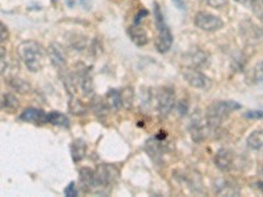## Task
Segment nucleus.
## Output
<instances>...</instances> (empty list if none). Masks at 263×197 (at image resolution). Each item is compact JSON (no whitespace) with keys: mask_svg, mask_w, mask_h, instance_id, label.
Instances as JSON below:
<instances>
[{"mask_svg":"<svg viewBox=\"0 0 263 197\" xmlns=\"http://www.w3.org/2000/svg\"><path fill=\"white\" fill-rule=\"evenodd\" d=\"M18 55L30 72L41 71L45 63L46 51L37 41H24L18 45Z\"/></svg>","mask_w":263,"mask_h":197,"instance_id":"1","label":"nucleus"},{"mask_svg":"<svg viewBox=\"0 0 263 197\" xmlns=\"http://www.w3.org/2000/svg\"><path fill=\"white\" fill-rule=\"evenodd\" d=\"M242 105L233 100H218L213 102L205 111L206 125L211 129H218L224 123V120L228 119L234 111L241 109Z\"/></svg>","mask_w":263,"mask_h":197,"instance_id":"2","label":"nucleus"},{"mask_svg":"<svg viewBox=\"0 0 263 197\" xmlns=\"http://www.w3.org/2000/svg\"><path fill=\"white\" fill-rule=\"evenodd\" d=\"M154 21H156L157 28V40H156V48L159 53H167L173 46V33L170 28L166 24V20L163 17L161 8L158 4H154Z\"/></svg>","mask_w":263,"mask_h":197,"instance_id":"3","label":"nucleus"},{"mask_svg":"<svg viewBox=\"0 0 263 197\" xmlns=\"http://www.w3.org/2000/svg\"><path fill=\"white\" fill-rule=\"evenodd\" d=\"M96 178H98L99 192L98 194H107L111 191V187L117 182L119 171L112 164L103 163L96 167Z\"/></svg>","mask_w":263,"mask_h":197,"instance_id":"4","label":"nucleus"},{"mask_svg":"<svg viewBox=\"0 0 263 197\" xmlns=\"http://www.w3.org/2000/svg\"><path fill=\"white\" fill-rule=\"evenodd\" d=\"M183 78L192 88H197V90H210L212 86V81L208 75L200 71V69H195V67H185L182 72Z\"/></svg>","mask_w":263,"mask_h":197,"instance_id":"5","label":"nucleus"},{"mask_svg":"<svg viewBox=\"0 0 263 197\" xmlns=\"http://www.w3.org/2000/svg\"><path fill=\"white\" fill-rule=\"evenodd\" d=\"M194 24L203 32H217L224 27V21L218 16L205 11H199L195 15Z\"/></svg>","mask_w":263,"mask_h":197,"instance_id":"6","label":"nucleus"},{"mask_svg":"<svg viewBox=\"0 0 263 197\" xmlns=\"http://www.w3.org/2000/svg\"><path fill=\"white\" fill-rule=\"evenodd\" d=\"M177 105L175 90L173 87H163L157 96V109L161 117H167Z\"/></svg>","mask_w":263,"mask_h":197,"instance_id":"7","label":"nucleus"},{"mask_svg":"<svg viewBox=\"0 0 263 197\" xmlns=\"http://www.w3.org/2000/svg\"><path fill=\"white\" fill-rule=\"evenodd\" d=\"M204 123H205V120L203 119L200 112L196 111L192 113L189 123V131L192 141L196 144L203 142L204 138H205V124Z\"/></svg>","mask_w":263,"mask_h":197,"instance_id":"8","label":"nucleus"},{"mask_svg":"<svg viewBox=\"0 0 263 197\" xmlns=\"http://www.w3.org/2000/svg\"><path fill=\"white\" fill-rule=\"evenodd\" d=\"M79 183H81V187L84 192L98 194L99 184L95 170L88 167L81 168L79 170Z\"/></svg>","mask_w":263,"mask_h":197,"instance_id":"9","label":"nucleus"},{"mask_svg":"<svg viewBox=\"0 0 263 197\" xmlns=\"http://www.w3.org/2000/svg\"><path fill=\"white\" fill-rule=\"evenodd\" d=\"M184 60L189 67H195V69H204L211 62L210 54L199 48L191 49L184 55Z\"/></svg>","mask_w":263,"mask_h":197,"instance_id":"10","label":"nucleus"},{"mask_svg":"<svg viewBox=\"0 0 263 197\" xmlns=\"http://www.w3.org/2000/svg\"><path fill=\"white\" fill-rule=\"evenodd\" d=\"M164 134H157L154 137L149 138L146 141V144H145V151L149 154L150 158L153 159L154 162L159 163L161 161L162 155H163L164 151Z\"/></svg>","mask_w":263,"mask_h":197,"instance_id":"11","label":"nucleus"},{"mask_svg":"<svg viewBox=\"0 0 263 197\" xmlns=\"http://www.w3.org/2000/svg\"><path fill=\"white\" fill-rule=\"evenodd\" d=\"M48 57L50 60L51 65L55 69L63 70L66 67V62H67V60H66L67 58L66 57V51L62 48V45L58 44V42H51L50 45H49Z\"/></svg>","mask_w":263,"mask_h":197,"instance_id":"12","label":"nucleus"},{"mask_svg":"<svg viewBox=\"0 0 263 197\" xmlns=\"http://www.w3.org/2000/svg\"><path fill=\"white\" fill-rule=\"evenodd\" d=\"M215 164L221 172H229L234 167V152L229 149H220L216 152Z\"/></svg>","mask_w":263,"mask_h":197,"instance_id":"13","label":"nucleus"},{"mask_svg":"<svg viewBox=\"0 0 263 197\" xmlns=\"http://www.w3.org/2000/svg\"><path fill=\"white\" fill-rule=\"evenodd\" d=\"M48 114L45 111H42L40 108H27L24 111L21 112L20 120L25 121V123H32V124H48Z\"/></svg>","mask_w":263,"mask_h":197,"instance_id":"14","label":"nucleus"},{"mask_svg":"<svg viewBox=\"0 0 263 197\" xmlns=\"http://www.w3.org/2000/svg\"><path fill=\"white\" fill-rule=\"evenodd\" d=\"M78 82L84 97H90L93 95V78L91 67H83V70H81L78 75Z\"/></svg>","mask_w":263,"mask_h":197,"instance_id":"15","label":"nucleus"},{"mask_svg":"<svg viewBox=\"0 0 263 197\" xmlns=\"http://www.w3.org/2000/svg\"><path fill=\"white\" fill-rule=\"evenodd\" d=\"M128 33L132 42L137 46H145L149 44V34H147L146 29L141 25V23H133L129 27Z\"/></svg>","mask_w":263,"mask_h":197,"instance_id":"16","label":"nucleus"},{"mask_svg":"<svg viewBox=\"0 0 263 197\" xmlns=\"http://www.w3.org/2000/svg\"><path fill=\"white\" fill-rule=\"evenodd\" d=\"M215 192L220 196H238L239 187L229 179H218L215 183Z\"/></svg>","mask_w":263,"mask_h":197,"instance_id":"17","label":"nucleus"},{"mask_svg":"<svg viewBox=\"0 0 263 197\" xmlns=\"http://www.w3.org/2000/svg\"><path fill=\"white\" fill-rule=\"evenodd\" d=\"M91 108H92L93 113L96 114L99 120L104 121L105 117L108 116V112H109V104L107 103V100H104L103 97H99V96H93L92 102H91Z\"/></svg>","mask_w":263,"mask_h":197,"instance_id":"18","label":"nucleus"},{"mask_svg":"<svg viewBox=\"0 0 263 197\" xmlns=\"http://www.w3.org/2000/svg\"><path fill=\"white\" fill-rule=\"evenodd\" d=\"M86 151L87 145L81 138L74 140L71 142V145H70V152H71V158L74 161V163H79L81 161H83V158L86 156Z\"/></svg>","mask_w":263,"mask_h":197,"instance_id":"19","label":"nucleus"},{"mask_svg":"<svg viewBox=\"0 0 263 197\" xmlns=\"http://www.w3.org/2000/svg\"><path fill=\"white\" fill-rule=\"evenodd\" d=\"M48 121H49V124H51V125L60 126V128L67 129L70 126L69 117L66 116V114L61 113V112H57V111L49 112Z\"/></svg>","mask_w":263,"mask_h":197,"instance_id":"20","label":"nucleus"},{"mask_svg":"<svg viewBox=\"0 0 263 197\" xmlns=\"http://www.w3.org/2000/svg\"><path fill=\"white\" fill-rule=\"evenodd\" d=\"M105 98H107V103L109 104V107L114 108L115 111H119V109H121V107L124 105L123 92L119 90H115V88L114 90L108 91Z\"/></svg>","mask_w":263,"mask_h":197,"instance_id":"21","label":"nucleus"},{"mask_svg":"<svg viewBox=\"0 0 263 197\" xmlns=\"http://www.w3.org/2000/svg\"><path fill=\"white\" fill-rule=\"evenodd\" d=\"M246 144L251 150H262L263 149V128L257 129L251 133L246 140Z\"/></svg>","mask_w":263,"mask_h":197,"instance_id":"22","label":"nucleus"},{"mask_svg":"<svg viewBox=\"0 0 263 197\" xmlns=\"http://www.w3.org/2000/svg\"><path fill=\"white\" fill-rule=\"evenodd\" d=\"M18 108V100L12 93H3L2 95V109L8 113H13Z\"/></svg>","mask_w":263,"mask_h":197,"instance_id":"23","label":"nucleus"},{"mask_svg":"<svg viewBox=\"0 0 263 197\" xmlns=\"http://www.w3.org/2000/svg\"><path fill=\"white\" fill-rule=\"evenodd\" d=\"M249 79L251 81V83H254V84L263 83V60L260 61V62H258L257 65L251 69L250 75H249Z\"/></svg>","mask_w":263,"mask_h":197,"instance_id":"24","label":"nucleus"},{"mask_svg":"<svg viewBox=\"0 0 263 197\" xmlns=\"http://www.w3.org/2000/svg\"><path fill=\"white\" fill-rule=\"evenodd\" d=\"M69 111L75 116H82V114L86 113V107L75 96H72V97H70L69 102Z\"/></svg>","mask_w":263,"mask_h":197,"instance_id":"25","label":"nucleus"},{"mask_svg":"<svg viewBox=\"0 0 263 197\" xmlns=\"http://www.w3.org/2000/svg\"><path fill=\"white\" fill-rule=\"evenodd\" d=\"M9 86L20 93H27L30 91L29 84H28L25 81H23V79H18V78L11 79V81H9Z\"/></svg>","mask_w":263,"mask_h":197,"instance_id":"26","label":"nucleus"},{"mask_svg":"<svg viewBox=\"0 0 263 197\" xmlns=\"http://www.w3.org/2000/svg\"><path fill=\"white\" fill-rule=\"evenodd\" d=\"M70 45H71L75 50H83V49L86 48V40L82 36H78V34H77L75 38H70Z\"/></svg>","mask_w":263,"mask_h":197,"instance_id":"27","label":"nucleus"},{"mask_svg":"<svg viewBox=\"0 0 263 197\" xmlns=\"http://www.w3.org/2000/svg\"><path fill=\"white\" fill-rule=\"evenodd\" d=\"M237 3L242 4L243 7L250 9H255L258 7H263V0H236Z\"/></svg>","mask_w":263,"mask_h":197,"instance_id":"28","label":"nucleus"},{"mask_svg":"<svg viewBox=\"0 0 263 197\" xmlns=\"http://www.w3.org/2000/svg\"><path fill=\"white\" fill-rule=\"evenodd\" d=\"M189 109H190V104L185 98H182V100L177 102V111L180 116H185V114L189 113Z\"/></svg>","mask_w":263,"mask_h":197,"instance_id":"29","label":"nucleus"},{"mask_svg":"<svg viewBox=\"0 0 263 197\" xmlns=\"http://www.w3.org/2000/svg\"><path fill=\"white\" fill-rule=\"evenodd\" d=\"M243 116L249 120H260L263 119V109H251L246 112Z\"/></svg>","mask_w":263,"mask_h":197,"instance_id":"30","label":"nucleus"},{"mask_svg":"<svg viewBox=\"0 0 263 197\" xmlns=\"http://www.w3.org/2000/svg\"><path fill=\"white\" fill-rule=\"evenodd\" d=\"M65 196H67V197L78 196V188H77V185H75V182H71L69 185H67V187H66Z\"/></svg>","mask_w":263,"mask_h":197,"instance_id":"31","label":"nucleus"},{"mask_svg":"<svg viewBox=\"0 0 263 197\" xmlns=\"http://www.w3.org/2000/svg\"><path fill=\"white\" fill-rule=\"evenodd\" d=\"M208 6L213 7V8H222L227 6V0H204Z\"/></svg>","mask_w":263,"mask_h":197,"instance_id":"32","label":"nucleus"},{"mask_svg":"<svg viewBox=\"0 0 263 197\" xmlns=\"http://www.w3.org/2000/svg\"><path fill=\"white\" fill-rule=\"evenodd\" d=\"M173 3L178 7L179 9L184 11L187 8V4H185V0H173Z\"/></svg>","mask_w":263,"mask_h":197,"instance_id":"33","label":"nucleus"},{"mask_svg":"<svg viewBox=\"0 0 263 197\" xmlns=\"http://www.w3.org/2000/svg\"><path fill=\"white\" fill-rule=\"evenodd\" d=\"M7 40H8V30H7L6 25L2 23V44H3L4 41H7Z\"/></svg>","mask_w":263,"mask_h":197,"instance_id":"34","label":"nucleus"},{"mask_svg":"<svg viewBox=\"0 0 263 197\" xmlns=\"http://www.w3.org/2000/svg\"><path fill=\"white\" fill-rule=\"evenodd\" d=\"M255 185H257V188L263 193V182H258Z\"/></svg>","mask_w":263,"mask_h":197,"instance_id":"35","label":"nucleus"},{"mask_svg":"<svg viewBox=\"0 0 263 197\" xmlns=\"http://www.w3.org/2000/svg\"><path fill=\"white\" fill-rule=\"evenodd\" d=\"M262 173H263V167H262Z\"/></svg>","mask_w":263,"mask_h":197,"instance_id":"36","label":"nucleus"}]
</instances>
